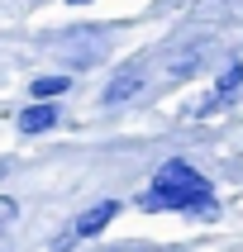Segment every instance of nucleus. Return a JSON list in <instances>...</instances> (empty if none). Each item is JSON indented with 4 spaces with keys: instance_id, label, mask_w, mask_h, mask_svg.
<instances>
[{
    "instance_id": "obj_7",
    "label": "nucleus",
    "mask_w": 243,
    "mask_h": 252,
    "mask_svg": "<svg viewBox=\"0 0 243 252\" xmlns=\"http://www.w3.org/2000/svg\"><path fill=\"white\" fill-rule=\"evenodd\" d=\"M29 91H34V100H57V95H67V91H71V81H67V76H57V71H48V76H38Z\"/></svg>"
},
{
    "instance_id": "obj_9",
    "label": "nucleus",
    "mask_w": 243,
    "mask_h": 252,
    "mask_svg": "<svg viewBox=\"0 0 243 252\" xmlns=\"http://www.w3.org/2000/svg\"><path fill=\"white\" fill-rule=\"evenodd\" d=\"M0 176H10V162H0Z\"/></svg>"
},
{
    "instance_id": "obj_4",
    "label": "nucleus",
    "mask_w": 243,
    "mask_h": 252,
    "mask_svg": "<svg viewBox=\"0 0 243 252\" xmlns=\"http://www.w3.org/2000/svg\"><path fill=\"white\" fill-rule=\"evenodd\" d=\"M114 214H119V200H100V205H91V210L71 224V233H76V238H96L100 228H110Z\"/></svg>"
},
{
    "instance_id": "obj_1",
    "label": "nucleus",
    "mask_w": 243,
    "mask_h": 252,
    "mask_svg": "<svg viewBox=\"0 0 243 252\" xmlns=\"http://www.w3.org/2000/svg\"><path fill=\"white\" fill-rule=\"evenodd\" d=\"M139 210H186V214H200V219H214L219 214V200H214L210 181L200 176L191 162H162L153 176V186L139 195Z\"/></svg>"
},
{
    "instance_id": "obj_3",
    "label": "nucleus",
    "mask_w": 243,
    "mask_h": 252,
    "mask_svg": "<svg viewBox=\"0 0 243 252\" xmlns=\"http://www.w3.org/2000/svg\"><path fill=\"white\" fill-rule=\"evenodd\" d=\"M57 105L53 100H34V105H24L19 110V133H48V128H57Z\"/></svg>"
},
{
    "instance_id": "obj_5",
    "label": "nucleus",
    "mask_w": 243,
    "mask_h": 252,
    "mask_svg": "<svg viewBox=\"0 0 243 252\" xmlns=\"http://www.w3.org/2000/svg\"><path fill=\"white\" fill-rule=\"evenodd\" d=\"M239 86H243V62H234V67H229L224 76H219V86L210 91V100L200 105V114H205V110H219L224 100H234V95H239Z\"/></svg>"
},
{
    "instance_id": "obj_6",
    "label": "nucleus",
    "mask_w": 243,
    "mask_h": 252,
    "mask_svg": "<svg viewBox=\"0 0 243 252\" xmlns=\"http://www.w3.org/2000/svg\"><path fill=\"white\" fill-rule=\"evenodd\" d=\"M200 62H205V38H196L181 57H172V62H167V76H172V81H186V76H191Z\"/></svg>"
},
{
    "instance_id": "obj_2",
    "label": "nucleus",
    "mask_w": 243,
    "mask_h": 252,
    "mask_svg": "<svg viewBox=\"0 0 243 252\" xmlns=\"http://www.w3.org/2000/svg\"><path fill=\"white\" fill-rule=\"evenodd\" d=\"M139 91H143V62L134 57L124 67H114V76L105 81V91H100V105H105V110H119V105H129Z\"/></svg>"
},
{
    "instance_id": "obj_8",
    "label": "nucleus",
    "mask_w": 243,
    "mask_h": 252,
    "mask_svg": "<svg viewBox=\"0 0 243 252\" xmlns=\"http://www.w3.org/2000/svg\"><path fill=\"white\" fill-rule=\"evenodd\" d=\"M19 219V200H10V195H0V233Z\"/></svg>"
},
{
    "instance_id": "obj_10",
    "label": "nucleus",
    "mask_w": 243,
    "mask_h": 252,
    "mask_svg": "<svg viewBox=\"0 0 243 252\" xmlns=\"http://www.w3.org/2000/svg\"><path fill=\"white\" fill-rule=\"evenodd\" d=\"M67 5H81V0H67Z\"/></svg>"
}]
</instances>
